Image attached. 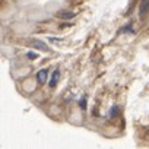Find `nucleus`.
<instances>
[{
    "instance_id": "f257e3e1",
    "label": "nucleus",
    "mask_w": 149,
    "mask_h": 149,
    "mask_svg": "<svg viewBox=\"0 0 149 149\" xmlns=\"http://www.w3.org/2000/svg\"><path fill=\"white\" fill-rule=\"evenodd\" d=\"M149 13V0H142L139 5V16L143 19Z\"/></svg>"
},
{
    "instance_id": "f03ea898",
    "label": "nucleus",
    "mask_w": 149,
    "mask_h": 149,
    "mask_svg": "<svg viewBox=\"0 0 149 149\" xmlns=\"http://www.w3.org/2000/svg\"><path fill=\"white\" fill-rule=\"evenodd\" d=\"M32 47L37 48V50H41V51H47L48 50V45L44 41H40V40H32Z\"/></svg>"
},
{
    "instance_id": "7ed1b4c3",
    "label": "nucleus",
    "mask_w": 149,
    "mask_h": 149,
    "mask_svg": "<svg viewBox=\"0 0 149 149\" xmlns=\"http://www.w3.org/2000/svg\"><path fill=\"white\" fill-rule=\"evenodd\" d=\"M47 76H48L47 69H41V70L37 73V81H38L40 84H45V82H47Z\"/></svg>"
},
{
    "instance_id": "20e7f679",
    "label": "nucleus",
    "mask_w": 149,
    "mask_h": 149,
    "mask_svg": "<svg viewBox=\"0 0 149 149\" xmlns=\"http://www.w3.org/2000/svg\"><path fill=\"white\" fill-rule=\"evenodd\" d=\"M58 79H60V72H58V70H56V72L53 73V78H51V81H50V84H48V85H50L51 88H54V86L57 85Z\"/></svg>"
},
{
    "instance_id": "39448f33",
    "label": "nucleus",
    "mask_w": 149,
    "mask_h": 149,
    "mask_svg": "<svg viewBox=\"0 0 149 149\" xmlns=\"http://www.w3.org/2000/svg\"><path fill=\"white\" fill-rule=\"evenodd\" d=\"M58 16H60V18H63V19H72V18L76 16V15H74L73 12H66V10H63V12H60V13H58Z\"/></svg>"
},
{
    "instance_id": "423d86ee",
    "label": "nucleus",
    "mask_w": 149,
    "mask_h": 149,
    "mask_svg": "<svg viewBox=\"0 0 149 149\" xmlns=\"http://www.w3.org/2000/svg\"><path fill=\"white\" fill-rule=\"evenodd\" d=\"M26 57L32 60V58H38V54H37V53H34V51H28V53H26Z\"/></svg>"
},
{
    "instance_id": "0eeeda50",
    "label": "nucleus",
    "mask_w": 149,
    "mask_h": 149,
    "mask_svg": "<svg viewBox=\"0 0 149 149\" xmlns=\"http://www.w3.org/2000/svg\"><path fill=\"white\" fill-rule=\"evenodd\" d=\"M117 114H118V108H117V105H114V107L111 108V111H110V117H113V116L116 117Z\"/></svg>"
},
{
    "instance_id": "6e6552de",
    "label": "nucleus",
    "mask_w": 149,
    "mask_h": 149,
    "mask_svg": "<svg viewBox=\"0 0 149 149\" xmlns=\"http://www.w3.org/2000/svg\"><path fill=\"white\" fill-rule=\"evenodd\" d=\"M81 108H82V110H86V97H84V98L81 100Z\"/></svg>"
}]
</instances>
